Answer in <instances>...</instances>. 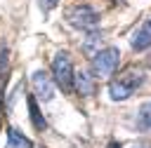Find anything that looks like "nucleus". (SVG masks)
Wrapping results in <instances>:
<instances>
[{
	"instance_id": "obj_10",
	"label": "nucleus",
	"mask_w": 151,
	"mask_h": 148,
	"mask_svg": "<svg viewBox=\"0 0 151 148\" xmlns=\"http://www.w3.org/2000/svg\"><path fill=\"white\" fill-rule=\"evenodd\" d=\"M5 82H7V47H0V99Z\"/></svg>"
},
{
	"instance_id": "obj_6",
	"label": "nucleus",
	"mask_w": 151,
	"mask_h": 148,
	"mask_svg": "<svg viewBox=\"0 0 151 148\" xmlns=\"http://www.w3.org/2000/svg\"><path fill=\"white\" fill-rule=\"evenodd\" d=\"M149 42H151V28H149V21L144 19L142 21V26L132 33V38H130V45H132V49H137V52H144L146 47H149Z\"/></svg>"
},
{
	"instance_id": "obj_3",
	"label": "nucleus",
	"mask_w": 151,
	"mask_h": 148,
	"mask_svg": "<svg viewBox=\"0 0 151 148\" xmlns=\"http://www.w3.org/2000/svg\"><path fill=\"white\" fill-rule=\"evenodd\" d=\"M66 19L76 28H97L99 26V12L90 5H73L66 9Z\"/></svg>"
},
{
	"instance_id": "obj_11",
	"label": "nucleus",
	"mask_w": 151,
	"mask_h": 148,
	"mask_svg": "<svg viewBox=\"0 0 151 148\" xmlns=\"http://www.w3.org/2000/svg\"><path fill=\"white\" fill-rule=\"evenodd\" d=\"M139 129H142V132H149V103L142 106V113H139Z\"/></svg>"
},
{
	"instance_id": "obj_1",
	"label": "nucleus",
	"mask_w": 151,
	"mask_h": 148,
	"mask_svg": "<svg viewBox=\"0 0 151 148\" xmlns=\"http://www.w3.org/2000/svg\"><path fill=\"white\" fill-rule=\"evenodd\" d=\"M142 80H144V75H142L137 68H127V70H123V73L109 85V94H111V99H113V101H125V99H130V96L139 89Z\"/></svg>"
},
{
	"instance_id": "obj_12",
	"label": "nucleus",
	"mask_w": 151,
	"mask_h": 148,
	"mask_svg": "<svg viewBox=\"0 0 151 148\" xmlns=\"http://www.w3.org/2000/svg\"><path fill=\"white\" fill-rule=\"evenodd\" d=\"M57 2H59V0H42V2H40V7H42V9L47 12V9H52V7L57 5Z\"/></svg>"
},
{
	"instance_id": "obj_9",
	"label": "nucleus",
	"mask_w": 151,
	"mask_h": 148,
	"mask_svg": "<svg viewBox=\"0 0 151 148\" xmlns=\"http://www.w3.org/2000/svg\"><path fill=\"white\" fill-rule=\"evenodd\" d=\"M7 148H33V143H31L19 129L9 127V129H7Z\"/></svg>"
},
{
	"instance_id": "obj_2",
	"label": "nucleus",
	"mask_w": 151,
	"mask_h": 148,
	"mask_svg": "<svg viewBox=\"0 0 151 148\" xmlns=\"http://www.w3.org/2000/svg\"><path fill=\"white\" fill-rule=\"evenodd\" d=\"M73 63H71V56L66 52H57L54 59H52V82L61 87L64 94H71L73 92Z\"/></svg>"
},
{
	"instance_id": "obj_7",
	"label": "nucleus",
	"mask_w": 151,
	"mask_h": 148,
	"mask_svg": "<svg viewBox=\"0 0 151 148\" xmlns=\"http://www.w3.org/2000/svg\"><path fill=\"white\" fill-rule=\"evenodd\" d=\"M26 101H28V115H31L33 127H35L38 132H42V129L47 127V122H45V117H42V113H40V108H38L35 96H33V94H28V96H26Z\"/></svg>"
},
{
	"instance_id": "obj_5",
	"label": "nucleus",
	"mask_w": 151,
	"mask_h": 148,
	"mask_svg": "<svg viewBox=\"0 0 151 148\" xmlns=\"http://www.w3.org/2000/svg\"><path fill=\"white\" fill-rule=\"evenodd\" d=\"M31 80H33L35 94H38L42 101H52V99H54V82H52V78H50L45 70H35Z\"/></svg>"
},
{
	"instance_id": "obj_13",
	"label": "nucleus",
	"mask_w": 151,
	"mask_h": 148,
	"mask_svg": "<svg viewBox=\"0 0 151 148\" xmlns=\"http://www.w3.org/2000/svg\"><path fill=\"white\" fill-rule=\"evenodd\" d=\"M109 148H120V143H116V141H113V143H111Z\"/></svg>"
},
{
	"instance_id": "obj_4",
	"label": "nucleus",
	"mask_w": 151,
	"mask_h": 148,
	"mask_svg": "<svg viewBox=\"0 0 151 148\" xmlns=\"http://www.w3.org/2000/svg\"><path fill=\"white\" fill-rule=\"evenodd\" d=\"M118 61H120V52L116 47H106V49H99L92 59V70L97 75H111L116 68H118Z\"/></svg>"
},
{
	"instance_id": "obj_8",
	"label": "nucleus",
	"mask_w": 151,
	"mask_h": 148,
	"mask_svg": "<svg viewBox=\"0 0 151 148\" xmlns=\"http://www.w3.org/2000/svg\"><path fill=\"white\" fill-rule=\"evenodd\" d=\"M73 85L78 87V92L80 94H94V80H92V75H87V73H73Z\"/></svg>"
}]
</instances>
